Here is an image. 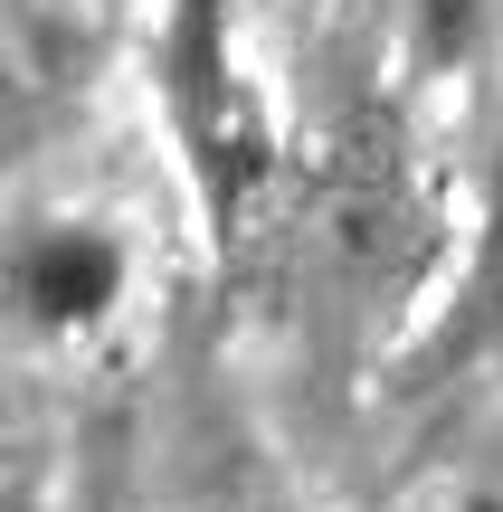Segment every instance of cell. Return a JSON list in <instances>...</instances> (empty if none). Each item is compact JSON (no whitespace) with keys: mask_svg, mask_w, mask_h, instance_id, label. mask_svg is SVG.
Masks as SVG:
<instances>
[{"mask_svg":"<svg viewBox=\"0 0 503 512\" xmlns=\"http://www.w3.org/2000/svg\"><path fill=\"white\" fill-rule=\"evenodd\" d=\"M133 294V238L114 219H86V209H57V219H29L10 247V304L29 342H95V332L124 313Z\"/></svg>","mask_w":503,"mask_h":512,"instance_id":"cell-1","label":"cell"},{"mask_svg":"<svg viewBox=\"0 0 503 512\" xmlns=\"http://www.w3.org/2000/svg\"><path fill=\"white\" fill-rule=\"evenodd\" d=\"M409 48L428 57L437 76L466 67V57L485 48V0H409Z\"/></svg>","mask_w":503,"mask_h":512,"instance_id":"cell-2","label":"cell"},{"mask_svg":"<svg viewBox=\"0 0 503 512\" xmlns=\"http://www.w3.org/2000/svg\"><path fill=\"white\" fill-rule=\"evenodd\" d=\"M494 304H503V105H494Z\"/></svg>","mask_w":503,"mask_h":512,"instance_id":"cell-3","label":"cell"},{"mask_svg":"<svg viewBox=\"0 0 503 512\" xmlns=\"http://www.w3.org/2000/svg\"><path fill=\"white\" fill-rule=\"evenodd\" d=\"M447 512H503V484H466V494H456Z\"/></svg>","mask_w":503,"mask_h":512,"instance_id":"cell-4","label":"cell"},{"mask_svg":"<svg viewBox=\"0 0 503 512\" xmlns=\"http://www.w3.org/2000/svg\"><path fill=\"white\" fill-rule=\"evenodd\" d=\"M247 512H304V503H247Z\"/></svg>","mask_w":503,"mask_h":512,"instance_id":"cell-5","label":"cell"}]
</instances>
